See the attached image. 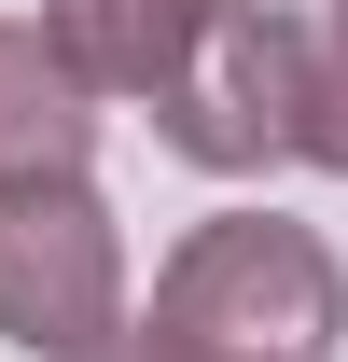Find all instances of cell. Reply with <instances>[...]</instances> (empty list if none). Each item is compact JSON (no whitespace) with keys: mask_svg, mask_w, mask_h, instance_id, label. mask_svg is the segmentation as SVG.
I'll list each match as a JSON object with an SVG mask.
<instances>
[{"mask_svg":"<svg viewBox=\"0 0 348 362\" xmlns=\"http://www.w3.org/2000/svg\"><path fill=\"white\" fill-rule=\"evenodd\" d=\"M153 334H181V349H209V362H335L348 265L306 223H279V209H223V223H195L168 251Z\"/></svg>","mask_w":348,"mask_h":362,"instance_id":"obj_1","label":"cell"},{"mask_svg":"<svg viewBox=\"0 0 348 362\" xmlns=\"http://www.w3.org/2000/svg\"><path fill=\"white\" fill-rule=\"evenodd\" d=\"M0 334L28 362H98L126 334V237L84 168L0 181Z\"/></svg>","mask_w":348,"mask_h":362,"instance_id":"obj_2","label":"cell"},{"mask_svg":"<svg viewBox=\"0 0 348 362\" xmlns=\"http://www.w3.org/2000/svg\"><path fill=\"white\" fill-rule=\"evenodd\" d=\"M42 42L84 98H126L168 126L195 84V42H209V0H42Z\"/></svg>","mask_w":348,"mask_h":362,"instance_id":"obj_3","label":"cell"},{"mask_svg":"<svg viewBox=\"0 0 348 362\" xmlns=\"http://www.w3.org/2000/svg\"><path fill=\"white\" fill-rule=\"evenodd\" d=\"M251 112H265V153H306L348 181V0H265L251 14Z\"/></svg>","mask_w":348,"mask_h":362,"instance_id":"obj_4","label":"cell"},{"mask_svg":"<svg viewBox=\"0 0 348 362\" xmlns=\"http://www.w3.org/2000/svg\"><path fill=\"white\" fill-rule=\"evenodd\" d=\"M98 139V98L56 70L42 28H0V181H42V168H84Z\"/></svg>","mask_w":348,"mask_h":362,"instance_id":"obj_5","label":"cell"},{"mask_svg":"<svg viewBox=\"0 0 348 362\" xmlns=\"http://www.w3.org/2000/svg\"><path fill=\"white\" fill-rule=\"evenodd\" d=\"M98 362H209V349H181V334H153V320H126V334H112Z\"/></svg>","mask_w":348,"mask_h":362,"instance_id":"obj_6","label":"cell"}]
</instances>
